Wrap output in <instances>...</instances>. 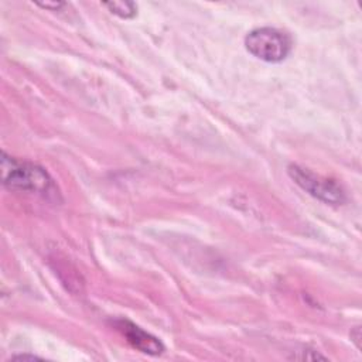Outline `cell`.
Listing matches in <instances>:
<instances>
[{"instance_id": "obj_6", "label": "cell", "mask_w": 362, "mask_h": 362, "mask_svg": "<svg viewBox=\"0 0 362 362\" xmlns=\"http://www.w3.org/2000/svg\"><path fill=\"white\" fill-rule=\"evenodd\" d=\"M37 6L42 7V8H51V10H58L59 7L64 6V3H59V1H55V3H37Z\"/></svg>"}, {"instance_id": "obj_1", "label": "cell", "mask_w": 362, "mask_h": 362, "mask_svg": "<svg viewBox=\"0 0 362 362\" xmlns=\"http://www.w3.org/2000/svg\"><path fill=\"white\" fill-rule=\"evenodd\" d=\"M1 181L10 189L55 195V185L49 174L40 165L17 160L1 153Z\"/></svg>"}, {"instance_id": "obj_5", "label": "cell", "mask_w": 362, "mask_h": 362, "mask_svg": "<svg viewBox=\"0 0 362 362\" xmlns=\"http://www.w3.org/2000/svg\"><path fill=\"white\" fill-rule=\"evenodd\" d=\"M102 6L120 18H133L137 14V6L133 1H106Z\"/></svg>"}, {"instance_id": "obj_2", "label": "cell", "mask_w": 362, "mask_h": 362, "mask_svg": "<svg viewBox=\"0 0 362 362\" xmlns=\"http://www.w3.org/2000/svg\"><path fill=\"white\" fill-rule=\"evenodd\" d=\"M246 49L257 59L264 62H280L291 51L290 35L273 27H260L249 31L245 37Z\"/></svg>"}, {"instance_id": "obj_7", "label": "cell", "mask_w": 362, "mask_h": 362, "mask_svg": "<svg viewBox=\"0 0 362 362\" xmlns=\"http://www.w3.org/2000/svg\"><path fill=\"white\" fill-rule=\"evenodd\" d=\"M351 338H352V341L356 344V348L359 349V348H361V345H359V339H361V329H359V327H356V328L354 329V332L351 334Z\"/></svg>"}, {"instance_id": "obj_4", "label": "cell", "mask_w": 362, "mask_h": 362, "mask_svg": "<svg viewBox=\"0 0 362 362\" xmlns=\"http://www.w3.org/2000/svg\"><path fill=\"white\" fill-rule=\"evenodd\" d=\"M115 327L117 331L122 332V335L127 339V342L139 349L140 352L148 354V355H160L164 352V345L161 341L151 334L146 332L139 325L133 324L129 320H116Z\"/></svg>"}, {"instance_id": "obj_8", "label": "cell", "mask_w": 362, "mask_h": 362, "mask_svg": "<svg viewBox=\"0 0 362 362\" xmlns=\"http://www.w3.org/2000/svg\"><path fill=\"white\" fill-rule=\"evenodd\" d=\"M13 359H18V361H35V359H41V358H38V356H35V355H16V356H13Z\"/></svg>"}, {"instance_id": "obj_3", "label": "cell", "mask_w": 362, "mask_h": 362, "mask_svg": "<svg viewBox=\"0 0 362 362\" xmlns=\"http://www.w3.org/2000/svg\"><path fill=\"white\" fill-rule=\"evenodd\" d=\"M290 178L305 192L325 204H342L345 201L344 189L334 181L318 174H314L308 168L291 164L287 168Z\"/></svg>"}]
</instances>
